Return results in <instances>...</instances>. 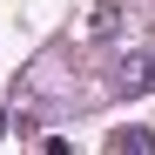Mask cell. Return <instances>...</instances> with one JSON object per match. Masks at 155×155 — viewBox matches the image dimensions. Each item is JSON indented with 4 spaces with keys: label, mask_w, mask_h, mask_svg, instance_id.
<instances>
[{
    "label": "cell",
    "mask_w": 155,
    "mask_h": 155,
    "mask_svg": "<svg viewBox=\"0 0 155 155\" xmlns=\"http://www.w3.org/2000/svg\"><path fill=\"white\" fill-rule=\"evenodd\" d=\"M115 81H121V94H142V88L155 81V61H148V54H121V68H115Z\"/></svg>",
    "instance_id": "cell-1"
},
{
    "label": "cell",
    "mask_w": 155,
    "mask_h": 155,
    "mask_svg": "<svg viewBox=\"0 0 155 155\" xmlns=\"http://www.w3.org/2000/svg\"><path fill=\"white\" fill-rule=\"evenodd\" d=\"M108 148H115V155H148V148H155V135H148V128H115Z\"/></svg>",
    "instance_id": "cell-2"
},
{
    "label": "cell",
    "mask_w": 155,
    "mask_h": 155,
    "mask_svg": "<svg viewBox=\"0 0 155 155\" xmlns=\"http://www.w3.org/2000/svg\"><path fill=\"white\" fill-rule=\"evenodd\" d=\"M0 135H7V115H0Z\"/></svg>",
    "instance_id": "cell-3"
}]
</instances>
